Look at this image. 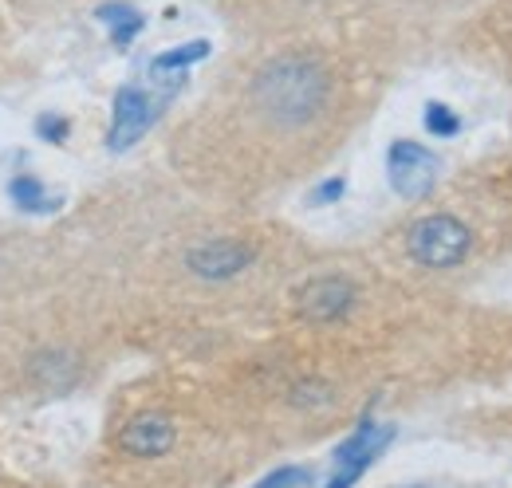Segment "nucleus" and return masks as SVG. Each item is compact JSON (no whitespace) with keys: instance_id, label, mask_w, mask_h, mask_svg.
Returning a JSON list of instances; mask_svg holds the SVG:
<instances>
[{"instance_id":"obj_1","label":"nucleus","mask_w":512,"mask_h":488,"mask_svg":"<svg viewBox=\"0 0 512 488\" xmlns=\"http://www.w3.org/2000/svg\"><path fill=\"white\" fill-rule=\"evenodd\" d=\"M331 79L312 56H276L253 79L256 107L280 126H304L327 107Z\"/></svg>"},{"instance_id":"obj_2","label":"nucleus","mask_w":512,"mask_h":488,"mask_svg":"<svg viewBox=\"0 0 512 488\" xmlns=\"http://www.w3.org/2000/svg\"><path fill=\"white\" fill-rule=\"evenodd\" d=\"M469 244H473L469 225H461L453 213H430V217H422L406 229L410 260L422 264V268H434V272L457 268L469 256Z\"/></svg>"},{"instance_id":"obj_3","label":"nucleus","mask_w":512,"mask_h":488,"mask_svg":"<svg viewBox=\"0 0 512 488\" xmlns=\"http://www.w3.org/2000/svg\"><path fill=\"white\" fill-rule=\"evenodd\" d=\"M390 441H394V426L363 418L359 426L351 429V433L335 445V453H331V477H327V485L323 488L359 485V481H363V473L383 457Z\"/></svg>"},{"instance_id":"obj_4","label":"nucleus","mask_w":512,"mask_h":488,"mask_svg":"<svg viewBox=\"0 0 512 488\" xmlns=\"http://www.w3.org/2000/svg\"><path fill=\"white\" fill-rule=\"evenodd\" d=\"M386 174H390V189L406 201H422L434 193L438 174H442V162L430 146L414 142V138H398L390 142L386 150Z\"/></svg>"},{"instance_id":"obj_5","label":"nucleus","mask_w":512,"mask_h":488,"mask_svg":"<svg viewBox=\"0 0 512 488\" xmlns=\"http://www.w3.org/2000/svg\"><path fill=\"white\" fill-rule=\"evenodd\" d=\"M166 107V95H146L142 87H119L115 91V103H111V130H107V146L115 154L130 150L154 122L162 115Z\"/></svg>"},{"instance_id":"obj_6","label":"nucleus","mask_w":512,"mask_h":488,"mask_svg":"<svg viewBox=\"0 0 512 488\" xmlns=\"http://www.w3.org/2000/svg\"><path fill=\"white\" fill-rule=\"evenodd\" d=\"M256 260V248L245 241H229V237H217V241H201L186 252V268L201 280H233L241 276L249 264Z\"/></svg>"},{"instance_id":"obj_7","label":"nucleus","mask_w":512,"mask_h":488,"mask_svg":"<svg viewBox=\"0 0 512 488\" xmlns=\"http://www.w3.org/2000/svg\"><path fill=\"white\" fill-rule=\"evenodd\" d=\"M355 300H359V292H355V284L347 276H316V280H308L296 292L300 315L312 319V323H335V319H343L355 307Z\"/></svg>"},{"instance_id":"obj_8","label":"nucleus","mask_w":512,"mask_h":488,"mask_svg":"<svg viewBox=\"0 0 512 488\" xmlns=\"http://www.w3.org/2000/svg\"><path fill=\"white\" fill-rule=\"evenodd\" d=\"M178 441V429L166 414H134L127 426L119 429V449L130 457H162Z\"/></svg>"},{"instance_id":"obj_9","label":"nucleus","mask_w":512,"mask_h":488,"mask_svg":"<svg viewBox=\"0 0 512 488\" xmlns=\"http://www.w3.org/2000/svg\"><path fill=\"white\" fill-rule=\"evenodd\" d=\"M213 48H209V40H190V44H182V48H170V52H162V56H154L150 60V79L162 87V91H178L182 87V79H186V67H193L197 60H205Z\"/></svg>"},{"instance_id":"obj_10","label":"nucleus","mask_w":512,"mask_h":488,"mask_svg":"<svg viewBox=\"0 0 512 488\" xmlns=\"http://www.w3.org/2000/svg\"><path fill=\"white\" fill-rule=\"evenodd\" d=\"M95 16L111 28V44L115 48H127L130 40L146 28V16L138 12V8H130V4H123V0H111V4H99L95 8Z\"/></svg>"},{"instance_id":"obj_11","label":"nucleus","mask_w":512,"mask_h":488,"mask_svg":"<svg viewBox=\"0 0 512 488\" xmlns=\"http://www.w3.org/2000/svg\"><path fill=\"white\" fill-rule=\"evenodd\" d=\"M8 197H12V205L24 209V213H52V209L60 205V197H52V193L44 189V182H36L32 174L12 178V182H8Z\"/></svg>"},{"instance_id":"obj_12","label":"nucleus","mask_w":512,"mask_h":488,"mask_svg":"<svg viewBox=\"0 0 512 488\" xmlns=\"http://www.w3.org/2000/svg\"><path fill=\"white\" fill-rule=\"evenodd\" d=\"M426 130H430V138H453L457 130H461V119H457V111H449L446 103H426Z\"/></svg>"},{"instance_id":"obj_13","label":"nucleus","mask_w":512,"mask_h":488,"mask_svg":"<svg viewBox=\"0 0 512 488\" xmlns=\"http://www.w3.org/2000/svg\"><path fill=\"white\" fill-rule=\"evenodd\" d=\"M308 481H312V469H304V465H280L268 477H260L253 488H304Z\"/></svg>"},{"instance_id":"obj_14","label":"nucleus","mask_w":512,"mask_h":488,"mask_svg":"<svg viewBox=\"0 0 512 488\" xmlns=\"http://www.w3.org/2000/svg\"><path fill=\"white\" fill-rule=\"evenodd\" d=\"M67 130H71V122L64 119V115H40L36 119V134L44 138V142H67Z\"/></svg>"},{"instance_id":"obj_15","label":"nucleus","mask_w":512,"mask_h":488,"mask_svg":"<svg viewBox=\"0 0 512 488\" xmlns=\"http://www.w3.org/2000/svg\"><path fill=\"white\" fill-rule=\"evenodd\" d=\"M343 189H347L343 178H327V182H320L308 193V205H335V201L343 197Z\"/></svg>"},{"instance_id":"obj_16","label":"nucleus","mask_w":512,"mask_h":488,"mask_svg":"<svg viewBox=\"0 0 512 488\" xmlns=\"http://www.w3.org/2000/svg\"><path fill=\"white\" fill-rule=\"evenodd\" d=\"M414 488H422V485H414Z\"/></svg>"}]
</instances>
